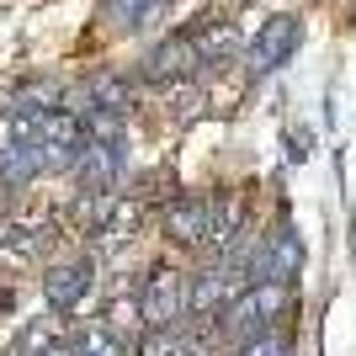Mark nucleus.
I'll list each match as a JSON object with an SVG mask.
<instances>
[{"instance_id":"16","label":"nucleus","mask_w":356,"mask_h":356,"mask_svg":"<svg viewBox=\"0 0 356 356\" xmlns=\"http://www.w3.org/2000/svg\"><path fill=\"white\" fill-rule=\"evenodd\" d=\"M38 356H70V341H48V346H43Z\"/></svg>"},{"instance_id":"11","label":"nucleus","mask_w":356,"mask_h":356,"mask_svg":"<svg viewBox=\"0 0 356 356\" xmlns=\"http://www.w3.org/2000/svg\"><path fill=\"white\" fill-rule=\"evenodd\" d=\"M38 176H48L38 144H22V138L0 144V186H32Z\"/></svg>"},{"instance_id":"3","label":"nucleus","mask_w":356,"mask_h":356,"mask_svg":"<svg viewBox=\"0 0 356 356\" xmlns=\"http://www.w3.org/2000/svg\"><path fill=\"white\" fill-rule=\"evenodd\" d=\"M138 319L144 330H160V325H181V314H186V277L170 266H154L138 282Z\"/></svg>"},{"instance_id":"12","label":"nucleus","mask_w":356,"mask_h":356,"mask_svg":"<svg viewBox=\"0 0 356 356\" xmlns=\"http://www.w3.org/2000/svg\"><path fill=\"white\" fill-rule=\"evenodd\" d=\"M165 6H170V0H106V6H102V22L112 32H138V27H149Z\"/></svg>"},{"instance_id":"10","label":"nucleus","mask_w":356,"mask_h":356,"mask_svg":"<svg viewBox=\"0 0 356 356\" xmlns=\"http://www.w3.org/2000/svg\"><path fill=\"white\" fill-rule=\"evenodd\" d=\"M80 102H86V106H106V112H122V118H128V106H134V86H128L122 74H112V70H96L86 80V90H80ZM86 106H74V118H80Z\"/></svg>"},{"instance_id":"5","label":"nucleus","mask_w":356,"mask_h":356,"mask_svg":"<svg viewBox=\"0 0 356 356\" xmlns=\"http://www.w3.org/2000/svg\"><path fill=\"white\" fill-rule=\"evenodd\" d=\"M90 287H96V261H90V255H70V261H54V266L43 271V303L54 314L86 309Z\"/></svg>"},{"instance_id":"15","label":"nucleus","mask_w":356,"mask_h":356,"mask_svg":"<svg viewBox=\"0 0 356 356\" xmlns=\"http://www.w3.org/2000/svg\"><path fill=\"white\" fill-rule=\"evenodd\" d=\"M234 356H293V341H287V335H277V330H266V335L245 341Z\"/></svg>"},{"instance_id":"6","label":"nucleus","mask_w":356,"mask_h":356,"mask_svg":"<svg viewBox=\"0 0 356 356\" xmlns=\"http://www.w3.org/2000/svg\"><path fill=\"white\" fill-rule=\"evenodd\" d=\"M298 43H303V22H298V16H271V22H261V32H255L250 48H245L250 74L282 70V64L298 54Z\"/></svg>"},{"instance_id":"9","label":"nucleus","mask_w":356,"mask_h":356,"mask_svg":"<svg viewBox=\"0 0 356 356\" xmlns=\"http://www.w3.org/2000/svg\"><path fill=\"white\" fill-rule=\"evenodd\" d=\"M239 234H245V197L213 192L208 197V250L213 255H234Z\"/></svg>"},{"instance_id":"4","label":"nucleus","mask_w":356,"mask_h":356,"mask_svg":"<svg viewBox=\"0 0 356 356\" xmlns=\"http://www.w3.org/2000/svg\"><path fill=\"white\" fill-rule=\"evenodd\" d=\"M122 170H128V144H96V138H86V144L74 149V160H70V176H74V186L86 197L112 192L122 181Z\"/></svg>"},{"instance_id":"13","label":"nucleus","mask_w":356,"mask_h":356,"mask_svg":"<svg viewBox=\"0 0 356 356\" xmlns=\"http://www.w3.org/2000/svg\"><path fill=\"white\" fill-rule=\"evenodd\" d=\"M134 351L138 356H197V341L186 325H160V330H144Z\"/></svg>"},{"instance_id":"8","label":"nucleus","mask_w":356,"mask_h":356,"mask_svg":"<svg viewBox=\"0 0 356 356\" xmlns=\"http://www.w3.org/2000/svg\"><path fill=\"white\" fill-rule=\"evenodd\" d=\"M192 70H197V48H192L186 32L154 43L144 59H138V80H149V86H176V80H186Z\"/></svg>"},{"instance_id":"17","label":"nucleus","mask_w":356,"mask_h":356,"mask_svg":"<svg viewBox=\"0 0 356 356\" xmlns=\"http://www.w3.org/2000/svg\"><path fill=\"white\" fill-rule=\"evenodd\" d=\"M6 356H22V351H16V346H11V351H6Z\"/></svg>"},{"instance_id":"14","label":"nucleus","mask_w":356,"mask_h":356,"mask_svg":"<svg viewBox=\"0 0 356 356\" xmlns=\"http://www.w3.org/2000/svg\"><path fill=\"white\" fill-rule=\"evenodd\" d=\"M70 356H122V335H112V330H106L102 319H96V325L74 330Z\"/></svg>"},{"instance_id":"2","label":"nucleus","mask_w":356,"mask_h":356,"mask_svg":"<svg viewBox=\"0 0 356 356\" xmlns=\"http://www.w3.org/2000/svg\"><path fill=\"white\" fill-rule=\"evenodd\" d=\"M245 287H250V282H245V271L218 255V261H208L197 277H186V314H197V319H218Z\"/></svg>"},{"instance_id":"7","label":"nucleus","mask_w":356,"mask_h":356,"mask_svg":"<svg viewBox=\"0 0 356 356\" xmlns=\"http://www.w3.org/2000/svg\"><path fill=\"white\" fill-rule=\"evenodd\" d=\"M160 229H165V239H176L186 250H202V245H208V197L202 192L170 197L160 208Z\"/></svg>"},{"instance_id":"1","label":"nucleus","mask_w":356,"mask_h":356,"mask_svg":"<svg viewBox=\"0 0 356 356\" xmlns=\"http://www.w3.org/2000/svg\"><path fill=\"white\" fill-rule=\"evenodd\" d=\"M287 303H293V293L287 287H245V293L229 303V309L218 314V330L229 335V341H255V335H266L271 319L277 314H287Z\"/></svg>"}]
</instances>
